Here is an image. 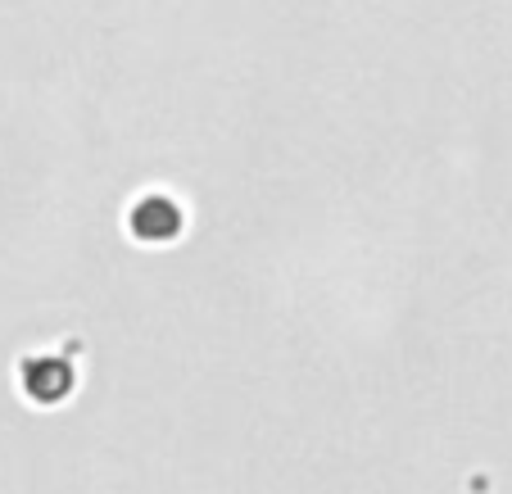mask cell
Wrapping results in <instances>:
<instances>
[]
</instances>
